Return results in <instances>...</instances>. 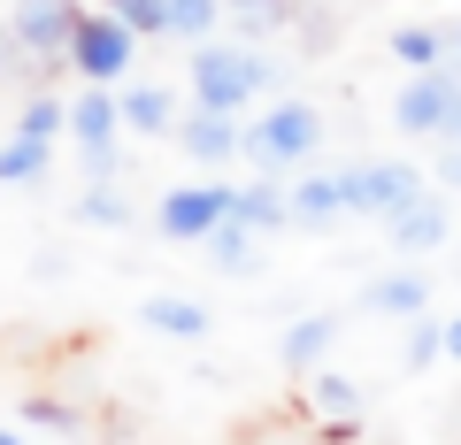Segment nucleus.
Instances as JSON below:
<instances>
[{"label": "nucleus", "mask_w": 461, "mask_h": 445, "mask_svg": "<svg viewBox=\"0 0 461 445\" xmlns=\"http://www.w3.org/2000/svg\"><path fill=\"white\" fill-rule=\"evenodd\" d=\"M193 108H215V116H239V108H254V100L269 93V62L254 47H230V39H208V47H193Z\"/></svg>", "instance_id": "1"}, {"label": "nucleus", "mask_w": 461, "mask_h": 445, "mask_svg": "<svg viewBox=\"0 0 461 445\" xmlns=\"http://www.w3.org/2000/svg\"><path fill=\"white\" fill-rule=\"evenodd\" d=\"M315 147H323V116H315L308 100H277V108H262V123L247 131V162L262 169V177L315 162Z\"/></svg>", "instance_id": "2"}, {"label": "nucleus", "mask_w": 461, "mask_h": 445, "mask_svg": "<svg viewBox=\"0 0 461 445\" xmlns=\"http://www.w3.org/2000/svg\"><path fill=\"white\" fill-rule=\"evenodd\" d=\"M415 200H430L423 169L415 162H354L346 169V215H369V223H393Z\"/></svg>", "instance_id": "3"}, {"label": "nucleus", "mask_w": 461, "mask_h": 445, "mask_svg": "<svg viewBox=\"0 0 461 445\" xmlns=\"http://www.w3.org/2000/svg\"><path fill=\"white\" fill-rule=\"evenodd\" d=\"M131 54H139V31L123 16H108V8H85L77 16V39H69V69H77L85 85H115L131 77Z\"/></svg>", "instance_id": "4"}, {"label": "nucleus", "mask_w": 461, "mask_h": 445, "mask_svg": "<svg viewBox=\"0 0 461 445\" xmlns=\"http://www.w3.org/2000/svg\"><path fill=\"white\" fill-rule=\"evenodd\" d=\"M230 200H239V184H177V192H162V208H154V231L177 238V246H208L215 231L230 223Z\"/></svg>", "instance_id": "5"}, {"label": "nucleus", "mask_w": 461, "mask_h": 445, "mask_svg": "<svg viewBox=\"0 0 461 445\" xmlns=\"http://www.w3.org/2000/svg\"><path fill=\"white\" fill-rule=\"evenodd\" d=\"M454 93H461V69H415V77L393 93V123H400L408 138H446Z\"/></svg>", "instance_id": "6"}, {"label": "nucleus", "mask_w": 461, "mask_h": 445, "mask_svg": "<svg viewBox=\"0 0 461 445\" xmlns=\"http://www.w3.org/2000/svg\"><path fill=\"white\" fill-rule=\"evenodd\" d=\"M77 0H16V16H8V39H16L23 54H69V39H77Z\"/></svg>", "instance_id": "7"}, {"label": "nucleus", "mask_w": 461, "mask_h": 445, "mask_svg": "<svg viewBox=\"0 0 461 445\" xmlns=\"http://www.w3.org/2000/svg\"><path fill=\"white\" fill-rule=\"evenodd\" d=\"M169 147L193 154L200 169H223V162H239V154H247V131H239L230 116H215V108H193V116L177 123V138H169Z\"/></svg>", "instance_id": "8"}, {"label": "nucleus", "mask_w": 461, "mask_h": 445, "mask_svg": "<svg viewBox=\"0 0 461 445\" xmlns=\"http://www.w3.org/2000/svg\"><path fill=\"white\" fill-rule=\"evenodd\" d=\"M139 323H147L154 338L200 346V338L215 330V315H208V299H193V292H147V299H139Z\"/></svg>", "instance_id": "9"}, {"label": "nucleus", "mask_w": 461, "mask_h": 445, "mask_svg": "<svg viewBox=\"0 0 461 445\" xmlns=\"http://www.w3.org/2000/svg\"><path fill=\"white\" fill-rule=\"evenodd\" d=\"M115 108H123V138H177V123H185L169 85H123Z\"/></svg>", "instance_id": "10"}, {"label": "nucleus", "mask_w": 461, "mask_h": 445, "mask_svg": "<svg viewBox=\"0 0 461 445\" xmlns=\"http://www.w3.org/2000/svg\"><path fill=\"white\" fill-rule=\"evenodd\" d=\"M69 138H77L85 154H115L123 147V108H115L108 85H85V93L69 100Z\"/></svg>", "instance_id": "11"}, {"label": "nucleus", "mask_w": 461, "mask_h": 445, "mask_svg": "<svg viewBox=\"0 0 461 445\" xmlns=\"http://www.w3.org/2000/svg\"><path fill=\"white\" fill-rule=\"evenodd\" d=\"M362 307L393 315V323H415V315H430V277L423 269H384V277L362 284Z\"/></svg>", "instance_id": "12"}, {"label": "nucleus", "mask_w": 461, "mask_h": 445, "mask_svg": "<svg viewBox=\"0 0 461 445\" xmlns=\"http://www.w3.org/2000/svg\"><path fill=\"white\" fill-rule=\"evenodd\" d=\"M300 399H308V414L330 423V430L362 423V384L346 377V369H315V377H300Z\"/></svg>", "instance_id": "13"}, {"label": "nucleus", "mask_w": 461, "mask_h": 445, "mask_svg": "<svg viewBox=\"0 0 461 445\" xmlns=\"http://www.w3.org/2000/svg\"><path fill=\"white\" fill-rule=\"evenodd\" d=\"M384 238H393V254H438L446 238H454V208H446V200H415L408 215L384 223Z\"/></svg>", "instance_id": "14"}, {"label": "nucleus", "mask_w": 461, "mask_h": 445, "mask_svg": "<svg viewBox=\"0 0 461 445\" xmlns=\"http://www.w3.org/2000/svg\"><path fill=\"white\" fill-rule=\"evenodd\" d=\"M330 346H339V315H300V323L285 330L277 361L293 369V377H315V369H330Z\"/></svg>", "instance_id": "15"}, {"label": "nucleus", "mask_w": 461, "mask_h": 445, "mask_svg": "<svg viewBox=\"0 0 461 445\" xmlns=\"http://www.w3.org/2000/svg\"><path fill=\"white\" fill-rule=\"evenodd\" d=\"M339 215H346V169H308V177L293 184V223L300 231H323Z\"/></svg>", "instance_id": "16"}, {"label": "nucleus", "mask_w": 461, "mask_h": 445, "mask_svg": "<svg viewBox=\"0 0 461 445\" xmlns=\"http://www.w3.org/2000/svg\"><path fill=\"white\" fill-rule=\"evenodd\" d=\"M230 223H247V231H262V238L293 231V192H277V177L239 184V200H230Z\"/></svg>", "instance_id": "17"}, {"label": "nucleus", "mask_w": 461, "mask_h": 445, "mask_svg": "<svg viewBox=\"0 0 461 445\" xmlns=\"http://www.w3.org/2000/svg\"><path fill=\"white\" fill-rule=\"evenodd\" d=\"M200 254H208L215 277H254V269H262V231H247V223H223V231H215Z\"/></svg>", "instance_id": "18"}, {"label": "nucleus", "mask_w": 461, "mask_h": 445, "mask_svg": "<svg viewBox=\"0 0 461 445\" xmlns=\"http://www.w3.org/2000/svg\"><path fill=\"white\" fill-rule=\"evenodd\" d=\"M47 162H54V138H23V131H8V147H0V184H32V177H47Z\"/></svg>", "instance_id": "19"}, {"label": "nucleus", "mask_w": 461, "mask_h": 445, "mask_svg": "<svg viewBox=\"0 0 461 445\" xmlns=\"http://www.w3.org/2000/svg\"><path fill=\"white\" fill-rule=\"evenodd\" d=\"M223 16H230L223 0H169V39H193V47H208Z\"/></svg>", "instance_id": "20"}, {"label": "nucleus", "mask_w": 461, "mask_h": 445, "mask_svg": "<svg viewBox=\"0 0 461 445\" xmlns=\"http://www.w3.org/2000/svg\"><path fill=\"white\" fill-rule=\"evenodd\" d=\"M393 62H408V69H446V31H430V23H400V31H393Z\"/></svg>", "instance_id": "21"}, {"label": "nucleus", "mask_w": 461, "mask_h": 445, "mask_svg": "<svg viewBox=\"0 0 461 445\" xmlns=\"http://www.w3.org/2000/svg\"><path fill=\"white\" fill-rule=\"evenodd\" d=\"M77 223H93V231H123V223H131V200L115 192V184H85V192H77Z\"/></svg>", "instance_id": "22"}, {"label": "nucleus", "mask_w": 461, "mask_h": 445, "mask_svg": "<svg viewBox=\"0 0 461 445\" xmlns=\"http://www.w3.org/2000/svg\"><path fill=\"white\" fill-rule=\"evenodd\" d=\"M400 361H408V377H423L430 361H446V323L415 315V323H408V346H400Z\"/></svg>", "instance_id": "23"}, {"label": "nucleus", "mask_w": 461, "mask_h": 445, "mask_svg": "<svg viewBox=\"0 0 461 445\" xmlns=\"http://www.w3.org/2000/svg\"><path fill=\"white\" fill-rule=\"evenodd\" d=\"M16 131H23V138H54V131H69V100L39 93L32 108H23V116H16Z\"/></svg>", "instance_id": "24"}, {"label": "nucleus", "mask_w": 461, "mask_h": 445, "mask_svg": "<svg viewBox=\"0 0 461 445\" xmlns=\"http://www.w3.org/2000/svg\"><path fill=\"white\" fill-rule=\"evenodd\" d=\"M108 16H123L131 31H169V0H115Z\"/></svg>", "instance_id": "25"}, {"label": "nucleus", "mask_w": 461, "mask_h": 445, "mask_svg": "<svg viewBox=\"0 0 461 445\" xmlns=\"http://www.w3.org/2000/svg\"><path fill=\"white\" fill-rule=\"evenodd\" d=\"M23 423H47V430H69V407H54V399H32V407H23Z\"/></svg>", "instance_id": "26"}, {"label": "nucleus", "mask_w": 461, "mask_h": 445, "mask_svg": "<svg viewBox=\"0 0 461 445\" xmlns=\"http://www.w3.org/2000/svg\"><path fill=\"white\" fill-rule=\"evenodd\" d=\"M438 177H446V184L461 192V147H446V169H438Z\"/></svg>", "instance_id": "27"}, {"label": "nucleus", "mask_w": 461, "mask_h": 445, "mask_svg": "<svg viewBox=\"0 0 461 445\" xmlns=\"http://www.w3.org/2000/svg\"><path fill=\"white\" fill-rule=\"evenodd\" d=\"M446 69H461V16H454V31H446Z\"/></svg>", "instance_id": "28"}, {"label": "nucleus", "mask_w": 461, "mask_h": 445, "mask_svg": "<svg viewBox=\"0 0 461 445\" xmlns=\"http://www.w3.org/2000/svg\"><path fill=\"white\" fill-rule=\"evenodd\" d=\"M446 361H461V315L446 323Z\"/></svg>", "instance_id": "29"}, {"label": "nucleus", "mask_w": 461, "mask_h": 445, "mask_svg": "<svg viewBox=\"0 0 461 445\" xmlns=\"http://www.w3.org/2000/svg\"><path fill=\"white\" fill-rule=\"evenodd\" d=\"M446 138H454V147H461V93H454V116H446Z\"/></svg>", "instance_id": "30"}, {"label": "nucleus", "mask_w": 461, "mask_h": 445, "mask_svg": "<svg viewBox=\"0 0 461 445\" xmlns=\"http://www.w3.org/2000/svg\"><path fill=\"white\" fill-rule=\"evenodd\" d=\"M0 445H32V438H23V430H8V423H0Z\"/></svg>", "instance_id": "31"}, {"label": "nucleus", "mask_w": 461, "mask_h": 445, "mask_svg": "<svg viewBox=\"0 0 461 445\" xmlns=\"http://www.w3.org/2000/svg\"><path fill=\"white\" fill-rule=\"evenodd\" d=\"M8 54H16V39H8V31H0V69H8Z\"/></svg>", "instance_id": "32"}]
</instances>
